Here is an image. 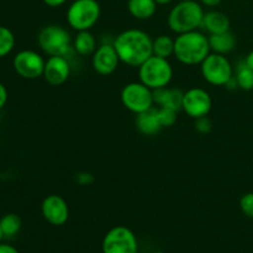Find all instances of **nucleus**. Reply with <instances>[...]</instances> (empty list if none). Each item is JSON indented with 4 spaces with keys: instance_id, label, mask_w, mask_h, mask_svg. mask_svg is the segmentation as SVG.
<instances>
[{
    "instance_id": "obj_27",
    "label": "nucleus",
    "mask_w": 253,
    "mask_h": 253,
    "mask_svg": "<svg viewBox=\"0 0 253 253\" xmlns=\"http://www.w3.org/2000/svg\"><path fill=\"white\" fill-rule=\"evenodd\" d=\"M194 127L197 132H199L200 135H208L212 130V123L208 116H203V118L195 120Z\"/></svg>"
},
{
    "instance_id": "obj_31",
    "label": "nucleus",
    "mask_w": 253,
    "mask_h": 253,
    "mask_svg": "<svg viewBox=\"0 0 253 253\" xmlns=\"http://www.w3.org/2000/svg\"><path fill=\"white\" fill-rule=\"evenodd\" d=\"M0 253H19V251L11 245L0 244Z\"/></svg>"
},
{
    "instance_id": "obj_5",
    "label": "nucleus",
    "mask_w": 253,
    "mask_h": 253,
    "mask_svg": "<svg viewBox=\"0 0 253 253\" xmlns=\"http://www.w3.org/2000/svg\"><path fill=\"white\" fill-rule=\"evenodd\" d=\"M172 63L167 58L151 56L138 67V79L152 90L166 88L173 79Z\"/></svg>"
},
{
    "instance_id": "obj_34",
    "label": "nucleus",
    "mask_w": 253,
    "mask_h": 253,
    "mask_svg": "<svg viewBox=\"0 0 253 253\" xmlns=\"http://www.w3.org/2000/svg\"><path fill=\"white\" fill-rule=\"evenodd\" d=\"M155 1L157 2V5H167L169 2H172L173 0H155Z\"/></svg>"
},
{
    "instance_id": "obj_32",
    "label": "nucleus",
    "mask_w": 253,
    "mask_h": 253,
    "mask_svg": "<svg viewBox=\"0 0 253 253\" xmlns=\"http://www.w3.org/2000/svg\"><path fill=\"white\" fill-rule=\"evenodd\" d=\"M222 0H200V2H202L204 6H208V7H216L219 6L220 4H221Z\"/></svg>"
},
{
    "instance_id": "obj_22",
    "label": "nucleus",
    "mask_w": 253,
    "mask_h": 253,
    "mask_svg": "<svg viewBox=\"0 0 253 253\" xmlns=\"http://www.w3.org/2000/svg\"><path fill=\"white\" fill-rule=\"evenodd\" d=\"M234 76L240 89L246 91L253 90V69L247 66L246 62H240L237 64Z\"/></svg>"
},
{
    "instance_id": "obj_1",
    "label": "nucleus",
    "mask_w": 253,
    "mask_h": 253,
    "mask_svg": "<svg viewBox=\"0 0 253 253\" xmlns=\"http://www.w3.org/2000/svg\"><path fill=\"white\" fill-rule=\"evenodd\" d=\"M121 63L138 68L153 56V39L140 29H127L120 32L113 41Z\"/></svg>"
},
{
    "instance_id": "obj_10",
    "label": "nucleus",
    "mask_w": 253,
    "mask_h": 253,
    "mask_svg": "<svg viewBox=\"0 0 253 253\" xmlns=\"http://www.w3.org/2000/svg\"><path fill=\"white\" fill-rule=\"evenodd\" d=\"M44 64L46 61L43 57L32 49H22L17 52L12 61L15 72L25 79H37L43 76Z\"/></svg>"
},
{
    "instance_id": "obj_4",
    "label": "nucleus",
    "mask_w": 253,
    "mask_h": 253,
    "mask_svg": "<svg viewBox=\"0 0 253 253\" xmlns=\"http://www.w3.org/2000/svg\"><path fill=\"white\" fill-rule=\"evenodd\" d=\"M39 47L48 56H61L71 58L76 54L73 49V39L66 27L57 24L47 25L37 35Z\"/></svg>"
},
{
    "instance_id": "obj_6",
    "label": "nucleus",
    "mask_w": 253,
    "mask_h": 253,
    "mask_svg": "<svg viewBox=\"0 0 253 253\" xmlns=\"http://www.w3.org/2000/svg\"><path fill=\"white\" fill-rule=\"evenodd\" d=\"M101 6L98 0H74L67 10L68 26L74 31H89L98 24Z\"/></svg>"
},
{
    "instance_id": "obj_16",
    "label": "nucleus",
    "mask_w": 253,
    "mask_h": 253,
    "mask_svg": "<svg viewBox=\"0 0 253 253\" xmlns=\"http://www.w3.org/2000/svg\"><path fill=\"white\" fill-rule=\"evenodd\" d=\"M183 95L184 93L177 88L166 86V88L153 90V99L158 108H169L177 111L182 110Z\"/></svg>"
},
{
    "instance_id": "obj_9",
    "label": "nucleus",
    "mask_w": 253,
    "mask_h": 253,
    "mask_svg": "<svg viewBox=\"0 0 253 253\" xmlns=\"http://www.w3.org/2000/svg\"><path fill=\"white\" fill-rule=\"evenodd\" d=\"M101 250L103 253H137V237L128 227L115 226L104 236Z\"/></svg>"
},
{
    "instance_id": "obj_7",
    "label": "nucleus",
    "mask_w": 253,
    "mask_h": 253,
    "mask_svg": "<svg viewBox=\"0 0 253 253\" xmlns=\"http://www.w3.org/2000/svg\"><path fill=\"white\" fill-rule=\"evenodd\" d=\"M200 73L203 79L210 85L225 86L234 77L235 71L225 54L210 52L209 56L200 63Z\"/></svg>"
},
{
    "instance_id": "obj_23",
    "label": "nucleus",
    "mask_w": 253,
    "mask_h": 253,
    "mask_svg": "<svg viewBox=\"0 0 253 253\" xmlns=\"http://www.w3.org/2000/svg\"><path fill=\"white\" fill-rule=\"evenodd\" d=\"M21 217L17 214H6L0 219V229L4 237H12L21 230Z\"/></svg>"
},
{
    "instance_id": "obj_33",
    "label": "nucleus",
    "mask_w": 253,
    "mask_h": 253,
    "mask_svg": "<svg viewBox=\"0 0 253 253\" xmlns=\"http://www.w3.org/2000/svg\"><path fill=\"white\" fill-rule=\"evenodd\" d=\"M245 62H246L247 66H249L250 68L253 69V49L251 52H250L249 54H247L246 58H245Z\"/></svg>"
},
{
    "instance_id": "obj_17",
    "label": "nucleus",
    "mask_w": 253,
    "mask_h": 253,
    "mask_svg": "<svg viewBox=\"0 0 253 253\" xmlns=\"http://www.w3.org/2000/svg\"><path fill=\"white\" fill-rule=\"evenodd\" d=\"M136 127L142 135L155 136L162 130V125L158 119L157 109L153 106L150 110L136 115Z\"/></svg>"
},
{
    "instance_id": "obj_8",
    "label": "nucleus",
    "mask_w": 253,
    "mask_h": 253,
    "mask_svg": "<svg viewBox=\"0 0 253 253\" xmlns=\"http://www.w3.org/2000/svg\"><path fill=\"white\" fill-rule=\"evenodd\" d=\"M120 99L125 109L136 115L150 110L155 105L153 90L140 81L125 84L121 89Z\"/></svg>"
},
{
    "instance_id": "obj_19",
    "label": "nucleus",
    "mask_w": 253,
    "mask_h": 253,
    "mask_svg": "<svg viewBox=\"0 0 253 253\" xmlns=\"http://www.w3.org/2000/svg\"><path fill=\"white\" fill-rule=\"evenodd\" d=\"M209 44L210 49L214 53L225 54L232 52L236 47V37L231 31L222 32V34L209 35Z\"/></svg>"
},
{
    "instance_id": "obj_21",
    "label": "nucleus",
    "mask_w": 253,
    "mask_h": 253,
    "mask_svg": "<svg viewBox=\"0 0 253 253\" xmlns=\"http://www.w3.org/2000/svg\"><path fill=\"white\" fill-rule=\"evenodd\" d=\"M153 54L162 58H169L174 56V39L169 35H160L153 39Z\"/></svg>"
},
{
    "instance_id": "obj_36",
    "label": "nucleus",
    "mask_w": 253,
    "mask_h": 253,
    "mask_svg": "<svg viewBox=\"0 0 253 253\" xmlns=\"http://www.w3.org/2000/svg\"><path fill=\"white\" fill-rule=\"evenodd\" d=\"M152 253H163V252H161V251H155V252H152Z\"/></svg>"
},
{
    "instance_id": "obj_28",
    "label": "nucleus",
    "mask_w": 253,
    "mask_h": 253,
    "mask_svg": "<svg viewBox=\"0 0 253 253\" xmlns=\"http://www.w3.org/2000/svg\"><path fill=\"white\" fill-rule=\"evenodd\" d=\"M94 180H95V178L89 172H82L76 175V182L81 185H90L93 184Z\"/></svg>"
},
{
    "instance_id": "obj_13",
    "label": "nucleus",
    "mask_w": 253,
    "mask_h": 253,
    "mask_svg": "<svg viewBox=\"0 0 253 253\" xmlns=\"http://www.w3.org/2000/svg\"><path fill=\"white\" fill-rule=\"evenodd\" d=\"M41 211L44 220L53 226H63L69 219L68 204L61 195H47L41 204Z\"/></svg>"
},
{
    "instance_id": "obj_20",
    "label": "nucleus",
    "mask_w": 253,
    "mask_h": 253,
    "mask_svg": "<svg viewBox=\"0 0 253 253\" xmlns=\"http://www.w3.org/2000/svg\"><path fill=\"white\" fill-rule=\"evenodd\" d=\"M157 2L155 0H128L127 10L136 20H150L157 11Z\"/></svg>"
},
{
    "instance_id": "obj_24",
    "label": "nucleus",
    "mask_w": 253,
    "mask_h": 253,
    "mask_svg": "<svg viewBox=\"0 0 253 253\" xmlns=\"http://www.w3.org/2000/svg\"><path fill=\"white\" fill-rule=\"evenodd\" d=\"M15 47V36L9 27L0 26V58L7 56Z\"/></svg>"
},
{
    "instance_id": "obj_14",
    "label": "nucleus",
    "mask_w": 253,
    "mask_h": 253,
    "mask_svg": "<svg viewBox=\"0 0 253 253\" xmlns=\"http://www.w3.org/2000/svg\"><path fill=\"white\" fill-rule=\"evenodd\" d=\"M71 76L69 59L61 56H49L44 64L43 78L49 85L58 86L66 83Z\"/></svg>"
},
{
    "instance_id": "obj_3",
    "label": "nucleus",
    "mask_w": 253,
    "mask_h": 253,
    "mask_svg": "<svg viewBox=\"0 0 253 253\" xmlns=\"http://www.w3.org/2000/svg\"><path fill=\"white\" fill-rule=\"evenodd\" d=\"M204 14L202 4L197 0H179L168 14V27L177 35L195 31L202 27Z\"/></svg>"
},
{
    "instance_id": "obj_15",
    "label": "nucleus",
    "mask_w": 253,
    "mask_h": 253,
    "mask_svg": "<svg viewBox=\"0 0 253 253\" xmlns=\"http://www.w3.org/2000/svg\"><path fill=\"white\" fill-rule=\"evenodd\" d=\"M230 27H231V21H230L229 16L224 12L217 11V10H210L204 14L202 29L209 35L230 31Z\"/></svg>"
},
{
    "instance_id": "obj_18",
    "label": "nucleus",
    "mask_w": 253,
    "mask_h": 253,
    "mask_svg": "<svg viewBox=\"0 0 253 253\" xmlns=\"http://www.w3.org/2000/svg\"><path fill=\"white\" fill-rule=\"evenodd\" d=\"M98 48V40L89 31H79L73 37V49L76 54L81 57L93 56L95 49Z\"/></svg>"
},
{
    "instance_id": "obj_25",
    "label": "nucleus",
    "mask_w": 253,
    "mask_h": 253,
    "mask_svg": "<svg viewBox=\"0 0 253 253\" xmlns=\"http://www.w3.org/2000/svg\"><path fill=\"white\" fill-rule=\"evenodd\" d=\"M157 113L162 127H170V126H173L177 123L178 111L174 110V109L158 108Z\"/></svg>"
},
{
    "instance_id": "obj_2",
    "label": "nucleus",
    "mask_w": 253,
    "mask_h": 253,
    "mask_svg": "<svg viewBox=\"0 0 253 253\" xmlns=\"http://www.w3.org/2000/svg\"><path fill=\"white\" fill-rule=\"evenodd\" d=\"M210 52L209 37L199 30L177 35L174 39V57L184 66L200 64Z\"/></svg>"
},
{
    "instance_id": "obj_30",
    "label": "nucleus",
    "mask_w": 253,
    "mask_h": 253,
    "mask_svg": "<svg viewBox=\"0 0 253 253\" xmlns=\"http://www.w3.org/2000/svg\"><path fill=\"white\" fill-rule=\"evenodd\" d=\"M48 7H59L67 2V0H42Z\"/></svg>"
},
{
    "instance_id": "obj_29",
    "label": "nucleus",
    "mask_w": 253,
    "mask_h": 253,
    "mask_svg": "<svg viewBox=\"0 0 253 253\" xmlns=\"http://www.w3.org/2000/svg\"><path fill=\"white\" fill-rule=\"evenodd\" d=\"M7 101V90L2 83H0V110L5 106Z\"/></svg>"
},
{
    "instance_id": "obj_12",
    "label": "nucleus",
    "mask_w": 253,
    "mask_h": 253,
    "mask_svg": "<svg viewBox=\"0 0 253 253\" xmlns=\"http://www.w3.org/2000/svg\"><path fill=\"white\" fill-rule=\"evenodd\" d=\"M120 63L121 61L113 43L100 44L91 56V67L100 76H111Z\"/></svg>"
},
{
    "instance_id": "obj_11",
    "label": "nucleus",
    "mask_w": 253,
    "mask_h": 253,
    "mask_svg": "<svg viewBox=\"0 0 253 253\" xmlns=\"http://www.w3.org/2000/svg\"><path fill=\"white\" fill-rule=\"evenodd\" d=\"M211 108L212 99L208 90L195 86V88H190L187 91H184L182 110L190 119L197 120L203 116H208L211 111Z\"/></svg>"
},
{
    "instance_id": "obj_35",
    "label": "nucleus",
    "mask_w": 253,
    "mask_h": 253,
    "mask_svg": "<svg viewBox=\"0 0 253 253\" xmlns=\"http://www.w3.org/2000/svg\"><path fill=\"white\" fill-rule=\"evenodd\" d=\"M2 237H4V235H2V232H1V229H0V244H1V240H2Z\"/></svg>"
},
{
    "instance_id": "obj_26",
    "label": "nucleus",
    "mask_w": 253,
    "mask_h": 253,
    "mask_svg": "<svg viewBox=\"0 0 253 253\" xmlns=\"http://www.w3.org/2000/svg\"><path fill=\"white\" fill-rule=\"evenodd\" d=\"M240 209L247 217L253 219V193H246L240 199Z\"/></svg>"
}]
</instances>
